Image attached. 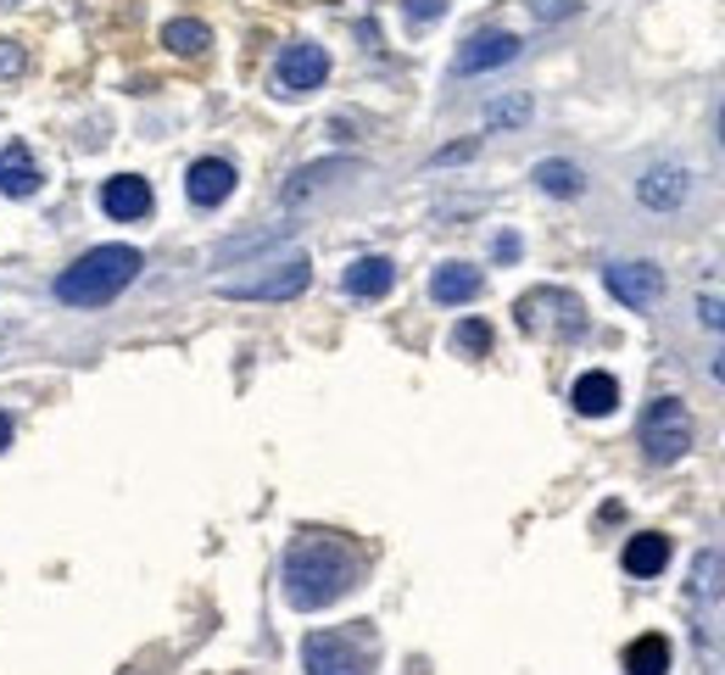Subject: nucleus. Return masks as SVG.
Wrapping results in <instances>:
<instances>
[{
  "instance_id": "31",
  "label": "nucleus",
  "mask_w": 725,
  "mask_h": 675,
  "mask_svg": "<svg viewBox=\"0 0 725 675\" xmlns=\"http://www.w3.org/2000/svg\"><path fill=\"white\" fill-rule=\"evenodd\" d=\"M714 375H719V380H725V353H719V364H714Z\"/></svg>"
},
{
  "instance_id": "9",
  "label": "nucleus",
  "mask_w": 725,
  "mask_h": 675,
  "mask_svg": "<svg viewBox=\"0 0 725 675\" xmlns=\"http://www.w3.org/2000/svg\"><path fill=\"white\" fill-rule=\"evenodd\" d=\"M686 190H692V179H686L681 162H653V168L636 179V196H642V207H653V212H675V207L686 201Z\"/></svg>"
},
{
  "instance_id": "3",
  "label": "nucleus",
  "mask_w": 725,
  "mask_h": 675,
  "mask_svg": "<svg viewBox=\"0 0 725 675\" xmlns=\"http://www.w3.org/2000/svg\"><path fill=\"white\" fill-rule=\"evenodd\" d=\"M642 447L653 464H681L692 453V419L675 397H658L647 414H642Z\"/></svg>"
},
{
  "instance_id": "24",
  "label": "nucleus",
  "mask_w": 725,
  "mask_h": 675,
  "mask_svg": "<svg viewBox=\"0 0 725 675\" xmlns=\"http://www.w3.org/2000/svg\"><path fill=\"white\" fill-rule=\"evenodd\" d=\"M525 7H530L542 23H558V18H569V12H575V0H525Z\"/></svg>"
},
{
  "instance_id": "12",
  "label": "nucleus",
  "mask_w": 725,
  "mask_h": 675,
  "mask_svg": "<svg viewBox=\"0 0 725 675\" xmlns=\"http://www.w3.org/2000/svg\"><path fill=\"white\" fill-rule=\"evenodd\" d=\"M569 403H575V414L603 419V414H614V408H619V380H614V375H603V369H592V375H580V380H575Z\"/></svg>"
},
{
  "instance_id": "7",
  "label": "nucleus",
  "mask_w": 725,
  "mask_h": 675,
  "mask_svg": "<svg viewBox=\"0 0 725 675\" xmlns=\"http://www.w3.org/2000/svg\"><path fill=\"white\" fill-rule=\"evenodd\" d=\"M519 51H525L519 34H508V29H486V34H469V40H464V51L453 57V73H458V79H475V73L508 68Z\"/></svg>"
},
{
  "instance_id": "16",
  "label": "nucleus",
  "mask_w": 725,
  "mask_h": 675,
  "mask_svg": "<svg viewBox=\"0 0 725 675\" xmlns=\"http://www.w3.org/2000/svg\"><path fill=\"white\" fill-rule=\"evenodd\" d=\"M391 285H397V268H391L386 257H357V262L346 268V296L375 301V296H386Z\"/></svg>"
},
{
  "instance_id": "30",
  "label": "nucleus",
  "mask_w": 725,
  "mask_h": 675,
  "mask_svg": "<svg viewBox=\"0 0 725 675\" xmlns=\"http://www.w3.org/2000/svg\"><path fill=\"white\" fill-rule=\"evenodd\" d=\"M7 447H12V419L0 414V453H7Z\"/></svg>"
},
{
  "instance_id": "14",
  "label": "nucleus",
  "mask_w": 725,
  "mask_h": 675,
  "mask_svg": "<svg viewBox=\"0 0 725 675\" xmlns=\"http://www.w3.org/2000/svg\"><path fill=\"white\" fill-rule=\"evenodd\" d=\"M346 173H357V162H346V157H324V162H307L290 185H285V207H301L307 196H318L329 179H346Z\"/></svg>"
},
{
  "instance_id": "22",
  "label": "nucleus",
  "mask_w": 725,
  "mask_h": 675,
  "mask_svg": "<svg viewBox=\"0 0 725 675\" xmlns=\"http://www.w3.org/2000/svg\"><path fill=\"white\" fill-rule=\"evenodd\" d=\"M692 586H697L703 597H725V553H703V558L692 564Z\"/></svg>"
},
{
  "instance_id": "11",
  "label": "nucleus",
  "mask_w": 725,
  "mask_h": 675,
  "mask_svg": "<svg viewBox=\"0 0 725 675\" xmlns=\"http://www.w3.org/2000/svg\"><path fill=\"white\" fill-rule=\"evenodd\" d=\"M185 190H190L196 207H224V201L235 196V168H229L224 157H201V162H190Z\"/></svg>"
},
{
  "instance_id": "26",
  "label": "nucleus",
  "mask_w": 725,
  "mask_h": 675,
  "mask_svg": "<svg viewBox=\"0 0 725 675\" xmlns=\"http://www.w3.org/2000/svg\"><path fill=\"white\" fill-rule=\"evenodd\" d=\"M18 73H23V46L0 40V79H18Z\"/></svg>"
},
{
  "instance_id": "25",
  "label": "nucleus",
  "mask_w": 725,
  "mask_h": 675,
  "mask_svg": "<svg viewBox=\"0 0 725 675\" xmlns=\"http://www.w3.org/2000/svg\"><path fill=\"white\" fill-rule=\"evenodd\" d=\"M697 318L714 324V329L725 335V296H697Z\"/></svg>"
},
{
  "instance_id": "28",
  "label": "nucleus",
  "mask_w": 725,
  "mask_h": 675,
  "mask_svg": "<svg viewBox=\"0 0 725 675\" xmlns=\"http://www.w3.org/2000/svg\"><path fill=\"white\" fill-rule=\"evenodd\" d=\"M469 157H475V140H458V146L436 151V168H441V162H469Z\"/></svg>"
},
{
  "instance_id": "29",
  "label": "nucleus",
  "mask_w": 725,
  "mask_h": 675,
  "mask_svg": "<svg viewBox=\"0 0 725 675\" xmlns=\"http://www.w3.org/2000/svg\"><path fill=\"white\" fill-rule=\"evenodd\" d=\"M497 257H503V262H508V257H519V240H514V235H503V240H497Z\"/></svg>"
},
{
  "instance_id": "13",
  "label": "nucleus",
  "mask_w": 725,
  "mask_h": 675,
  "mask_svg": "<svg viewBox=\"0 0 725 675\" xmlns=\"http://www.w3.org/2000/svg\"><path fill=\"white\" fill-rule=\"evenodd\" d=\"M34 190H40V162H34L23 146H0V196L23 201V196H34Z\"/></svg>"
},
{
  "instance_id": "32",
  "label": "nucleus",
  "mask_w": 725,
  "mask_h": 675,
  "mask_svg": "<svg viewBox=\"0 0 725 675\" xmlns=\"http://www.w3.org/2000/svg\"><path fill=\"white\" fill-rule=\"evenodd\" d=\"M719 146H725V107H719Z\"/></svg>"
},
{
  "instance_id": "8",
  "label": "nucleus",
  "mask_w": 725,
  "mask_h": 675,
  "mask_svg": "<svg viewBox=\"0 0 725 675\" xmlns=\"http://www.w3.org/2000/svg\"><path fill=\"white\" fill-rule=\"evenodd\" d=\"M603 285H608V296H619L625 307L647 312V307H658V296H664V268H653V262H608V268H603Z\"/></svg>"
},
{
  "instance_id": "20",
  "label": "nucleus",
  "mask_w": 725,
  "mask_h": 675,
  "mask_svg": "<svg viewBox=\"0 0 725 675\" xmlns=\"http://www.w3.org/2000/svg\"><path fill=\"white\" fill-rule=\"evenodd\" d=\"M162 46H168L173 57H201V51L212 46V34H207L201 18H173V23L162 29Z\"/></svg>"
},
{
  "instance_id": "17",
  "label": "nucleus",
  "mask_w": 725,
  "mask_h": 675,
  "mask_svg": "<svg viewBox=\"0 0 725 675\" xmlns=\"http://www.w3.org/2000/svg\"><path fill=\"white\" fill-rule=\"evenodd\" d=\"M480 268H469V262H447V268H436V279H430V296L436 301H447V307H458V301H475L480 296Z\"/></svg>"
},
{
  "instance_id": "19",
  "label": "nucleus",
  "mask_w": 725,
  "mask_h": 675,
  "mask_svg": "<svg viewBox=\"0 0 725 675\" xmlns=\"http://www.w3.org/2000/svg\"><path fill=\"white\" fill-rule=\"evenodd\" d=\"M625 675H669V642L664 636H636L625 647Z\"/></svg>"
},
{
  "instance_id": "23",
  "label": "nucleus",
  "mask_w": 725,
  "mask_h": 675,
  "mask_svg": "<svg viewBox=\"0 0 725 675\" xmlns=\"http://www.w3.org/2000/svg\"><path fill=\"white\" fill-rule=\"evenodd\" d=\"M453 341H458V353H475V358H480V353H491V324H480V318H464Z\"/></svg>"
},
{
  "instance_id": "4",
  "label": "nucleus",
  "mask_w": 725,
  "mask_h": 675,
  "mask_svg": "<svg viewBox=\"0 0 725 675\" xmlns=\"http://www.w3.org/2000/svg\"><path fill=\"white\" fill-rule=\"evenodd\" d=\"M312 285V262L307 257H290V262H274V274H257V279H229L218 285L229 301H290Z\"/></svg>"
},
{
  "instance_id": "6",
  "label": "nucleus",
  "mask_w": 725,
  "mask_h": 675,
  "mask_svg": "<svg viewBox=\"0 0 725 675\" xmlns=\"http://www.w3.org/2000/svg\"><path fill=\"white\" fill-rule=\"evenodd\" d=\"M324 79H329V51H324V46L301 40V46H285V51H279V68H274V90H279V96H307V90H318Z\"/></svg>"
},
{
  "instance_id": "18",
  "label": "nucleus",
  "mask_w": 725,
  "mask_h": 675,
  "mask_svg": "<svg viewBox=\"0 0 725 675\" xmlns=\"http://www.w3.org/2000/svg\"><path fill=\"white\" fill-rule=\"evenodd\" d=\"M547 196H558V201H569V196H580L586 190V173L575 168V162H558V157H547V162H536V173H530Z\"/></svg>"
},
{
  "instance_id": "27",
  "label": "nucleus",
  "mask_w": 725,
  "mask_h": 675,
  "mask_svg": "<svg viewBox=\"0 0 725 675\" xmlns=\"http://www.w3.org/2000/svg\"><path fill=\"white\" fill-rule=\"evenodd\" d=\"M441 12H447V0H408V18L414 23H436Z\"/></svg>"
},
{
  "instance_id": "10",
  "label": "nucleus",
  "mask_w": 725,
  "mask_h": 675,
  "mask_svg": "<svg viewBox=\"0 0 725 675\" xmlns=\"http://www.w3.org/2000/svg\"><path fill=\"white\" fill-rule=\"evenodd\" d=\"M101 212L118 218V224L146 218V212H151V185H146L140 173H118V179H107V185H101Z\"/></svg>"
},
{
  "instance_id": "2",
  "label": "nucleus",
  "mask_w": 725,
  "mask_h": 675,
  "mask_svg": "<svg viewBox=\"0 0 725 675\" xmlns=\"http://www.w3.org/2000/svg\"><path fill=\"white\" fill-rule=\"evenodd\" d=\"M140 262L146 257L135 246H96L57 279V301H68V307H107L112 296H123L140 279Z\"/></svg>"
},
{
  "instance_id": "1",
  "label": "nucleus",
  "mask_w": 725,
  "mask_h": 675,
  "mask_svg": "<svg viewBox=\"0 0 725 675\" xmlns=\"http://www.w3.org/2000/svg\"><path fill=\"white\" fill-rule=\"evenodd\" d=\"M357 586V553L335 536H296L290 553H285V603L312 614V608H329L335 597H346Z\"/></svg>"
},
{
  "instance_id": "21",
  "label": "nucleus",
  "mask_w": 725,
  "mask_h": 675,
  "mask_svg": "<svg viewBox=\"0 0 725 675\" xmlns=\"http://www.w3.org/2000/svg\"><path fill=\"white\" fill-rule=\"evenodd\" d=\"M519 123H530V96H503V101L486 107V129H491V135L519 129Z\"/></svg>"
},
{
  "instance_id": "15",
  "label": "nucleus",
  "mask_w": 725,
  "mask_h": 675,
  "mask_svg": "<svg viewBox=\"0 0 725 675\" xmlns=\"http://www.w3.org/2000/svg\"><path fill=\"white\" fill-rule=\"evenodd\" d=\"M619 564H625V575H636V580L658 575V569L669 564V536H658V530H642V536H630Z\"/></svg>"
},
{
  "instance_id": "5",
  "label": "nucleus",
  "mask_w": 725,
  "mask_h": 675,
  "mask_svg": "<svg viewBox=\"0 0 725 675\" xmlns=\"http://www.w3.org/2000/svg\"><path fill=\"white\" fill-rule=\"evenodd\" d=\"M301 669H307V675H369V653L351 647V636L312 631V636L301 642Z\"/></svg>"
}]
</instances>
